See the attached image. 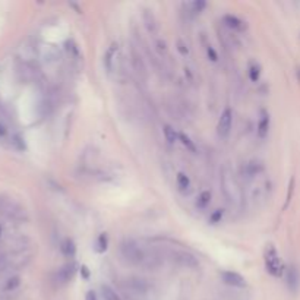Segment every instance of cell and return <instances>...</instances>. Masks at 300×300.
Listing matches in <instances>:
<instances>
[{"label":"cell","mask_w":300,"mask_h":300,"mask_svg":"<svg viewBox=\"0 0 300 300\" xmlns=\"http://www.w3.org/2000/svg\"><path fill=\"white\" fill-rule=\"evenodd\" d=\"M120 255L123 261L133 267H141L145 270H157L161 265V256L157 252L145 249L135 240H123L120 243Z\"/></svg>","instance_id":"6da1fadb"},{"label":"cell","mask_w":300,"mask_h":300,"mask_svg":"<svg viewBox=\"0 0 300 300\" xmlns=\"http://www.w3.org/2000/svg\"><path fill=\"white\" fill-rule=\"evenodd\" d=\"M221 189L224 192V196L227 198V201L236 207V208H241L243 202H244V196H243V190L240 187L239 181L236 179V176L232 173V170L224 169L221 173Z\"/></svg>","instance_id":"7a4b0ae2"},{"label":"cell","mask_w":300,"mask_h":300,"mask_svg":"<svg viewBox=\"0 0 300 300\" xmlns=\"http://www.w3.org/2000/svg\"><path fill=\"white\" fill-rule=\"evenodd\" d=\"M264 262H265V268L267 271L275 277V278H281L284 274H286V267H284V262L281 261L277 249L270 244L267 249H265V253H264Z\"/></svg>","instance_id":"3957f363"},{"label":"cell","mask_w":300,"mask_h":300,"mask_svg":"<svg viewBox=\"0 0 300 300\" xmlns=\"http://www.w3.org/2000/svg\"><path fill=\"white\" fill-rule=\"evenodd\" d=\"M0 215L10 221H24L27 218L25 210L7 196H0Z\"/></svg>","instance_id":"277c9868"},{"label":"cell","mask_w":300,"mask_h":300,"mask_svg":"<svg viewBox=\"0 0 300 300\" xmlns=\"http://www.w3.org/2000/svg\"><path fill=\"white\" fill-rule=\"evenodd\" d=\"M76 272H78V265L75 262H69V264H64L63 267H60L55 272L53 280L58 286H66L75 278Z\"/></svg>","instance_id":"5b68a950"},{"label":"cell","mask_w":300,"mask_h":300,"mask_svg":"<svg viewBox=\"0 0 300 300\" xmlns=\"http://www.w3.org/2000/svg\"><path fill=\"white\" fill-rule=\"evenodd\" d=\"M173 256V261L179 265V267H183V268H189V270H195L199 267V261L198 258L187 252V250H175L172 253Z\"/></svg>","instance_id":"8992f818"},{"label":"cell","mask_w":300,"mask_h":300,"mask_svg":"<svg viewBox=\"0 0 300 300\" xmlns=\"http://www.w3.org/2000/svg\"><path fill=\"white\" fill-rule=\"evenodd\" d=\"M19 259L21 258H19L18 253H10V252L0 253V275L9 274L12 270L19 267L21 265Z\"/></svg>","instance_id":"52a82bcc"},{"label":"cell","mask_w":300,"mask_h":300,"mask_svg":"<svg viewBox=\"0 0 300 300\" xmlns=\"http://www.w3.org/2000/svg\"><path fill=\"white\" fill-rule=\"evenodd\" d=\"M232 126H233V112L230 107H226L218 119V124H217V132L221 138H226L229 136L230 130H232Z\"/></svg>","instance_id":"ba28073f"},{"label":"cell","mask_w":300,"mask_h":300,"mask_svg":"<svg viewBox=\"0 0 300 300\" xmlns=\"http://www.w3.org/2000/svg\"><path fill=\"white\" fill-rule=\"evenodd\" d=\"M118 58H119V44L118 43H112L110 47L107 49L106 55H104V60H103L107 73H113L116 70Z\"/></svg>","instance_id":"9c48e42d"},{"label":"cell","mask_w":300,"mask_h":300,"mask_svg":"<svg viewBox=\"0 0 300 300\" xmlns=\"http://www.w3.org/2000/svg\"><path fill=\"white\" fill-rule=\"evenodd\" d=\"M220 275H221L223 283H226L227 286L238 287V289L246 287V280H244V277L240 275L239 272H235V271H223Z\"/></svg>","instance_id":"30bf717a"},{"label":"cell","mask_w":300,"mask_h":300,"mask_svg":"<svg viewBox=\"0 0 300 300\" xmlns=\"http://www.w3.org/2000/svg\"><path fill=\"white\" fill-rule=\"evenodd\" d=\"M286 280H287V286H289L290 292L296 293L298 289H299L300 277H299V271H298V268H296L295 265L286 268Z\"/></svg>","instance_id":"8fae6325"},{"label":"cell","mask_w":300,"mask_h":300,"mask_svg":"<svg viewBox=\"0 0 300 300\" xmlns=\"http://www.w3.org/2000/svg\"><path fill=\"white\" fill-rule=\"evenodd\" d=\"M127 289L136 296H144L148 292V284L141 278H130L127 280Z\"/></svg>","instance_id":"7c38bea8"},{"label":"cell","mask_w":300,"mask_h":300,"mask_svg":"<svg viewBox=\"0 0 300 300\" xmlns=\"http://www.w3.org/2000/svg\"><path fill=\"white\" fill-rule=\"evenodd\" d=\"M223 22L229 30L236 31V32H243L246 30V22L241 21L238 16H235V15H226L223 18Z\"/></svg>","instance_id":"4fadbf2b"},{"label":"cell","mask_w":300,"mask_h":300,"mask_svg":"<svg viewBox=\"0 0 300 300\" xmlns=\"http://www.w3.org/2000/svg\"><path fill=\"white\" fill-rule=\"evenodd\" d=\"M268 130H270V115L267 112H261V118H259L258 127H256L258 136L261 139H265L268 135Z\"/></svg>","instance_id":"5bb4252c"},{"label":"cell","mask_w":300,"mask_h":300,"mask_svg":"<svg viewBox=\"0 0 300 300\" xmlns=\"http://www.w3.org/2000/svg\"><path fill=\"white\" fill-rule=\"evenodd\" d=\"M142 16H144V24H145L148 32L155 34L158 31V21H157L155 15L152 13V10H145Z\"/></svg>","instance_id":"9a60e30c"},{"label":"cell","mask_w":300,"mask_h":300,"mask_svg":"<svg viewBox=\"0 0 300 300\" xmlns=\"http://www.w3.org/2000/svg\"><path fill=\"white\" fill-rule=\"evenodd\" d=\"M60 252L66 256V258H73L76 255V244L75 241L69 238L61 240L60 243Z\"/></svg>","instance_id":"2e32d148"},{"label":"cell","mask_w":300,"mask_h":300,"mask_svg":"<svg viewBox=\"0 0 300 300\" xmlns=\"http://www.w3.org/2000/svg\"><path fill=\"white\" fill-rule=\"evenodd\" d=\"M19 286H21V278L16 277V275H9V277L3 281V284H1V292H4V293H12V292H15Z\"/></svg>","instance_id":"e0dca14e"},{"label":"cell","mask_w":300,"mask_h":300,"mask_svg":"<svg viewBox=\"0 0 300 300\" xmlns=\"http://www.w3.org/2000/svg\"><path fill=\"white\" fill-rule=\"evenodd\" d=\"M243 175L246 176V178H255L256 175H259L261 172H262V166L259 164V163H255V161H252V163H247L244 167H243Z\"/></svg>","instance_id":"ac0fdd59"},{"label":"cell","mask_w":300,"mask_h":300,"mask_svg":"<svg viewBox=\"0 0 300 300\" xmlns=\"http://www.w3.org/2000/svg\"><path fill=\"white\" fill-rule=\"evenodd\" d=\"M211 199H212L211 190H202V192L198 195V198H196V207H198L199 210H205V208L210 205Z\"/></svg>","instance_id":"d6986e66"},{"label":"cell","mask_w":300,"mask_h":300,"mask_svg":"<svg viewBox=\"0 0 300 300\" xmlns=\"http://www.w3.org/2000/svg\"><path fill=\"white\" fill-rule=\"evenodd\" d=\"M163 133H164V138H166V141H167L169 145H175V144L179 141V133H178L170 124H166V126H164Z\"/></svg>","instance_id":"ffe728a7"},{"label":"cell","mask_w":300,"mask_h":300,"mask_svg":"<svg viewBox=\"0 0 300 300\" xmlns=\"http://www.w3.org/2000/svg\"><path fill=\"white\" fill-rule=\"evenodd\" d=\"M207 1H202V0H195V1H189L184 4V7H187V10L193 15H198L201 12H204V9L207 7Z\"/></svg>","instance_id":"44dd1931"},{"label":"cell","mask_w":300,"mask_h":300,"mask_svg":"<svg viewBox=\"0 0 300 300\" xmlns=\"http://www.w3.org/2000/svg\"><path fill=\"white\" fill-rule=\"evenodd\" d=\"M100 292H101V298H103V300H121V298L116 293V290H113V289H112L110 286H107V284H103V286L100 287Z\"/></svg>","instance_id":"7402d4cb"},{"label":"cell","mask_w":300,"mask_h":300,"mask_svg":"<svg viewBox=\"0 0 300 300\" xmlns=\"http://www.w3.org/2000/svg\"><path fill=\"white\" fill-rule=\"evenodd\" d=\"M107 247H109V238H107L106 233H101L95 240L94 249H95L97 253H104L107 250Z\"/></svg>","instance_id":"603a6c76"},{"label":"cell","mask_w":300,"mask_h":300,"mask_svg":"<svg viewBox=\"0 0 300 300\" xmlns=\"http://www.w3.org/2000/svg\"><path fill=\"white\" fill-rule=\"evenodd\" d=\"M176 184H178V189H179L181 193H186L190 189V179L187 178V175L179 173L178 178H176Z\"/></svg>","instance_id":"cb8c5ba5"},{"label":"cell","mask_w":300,"mask_h":300,"mask_svg":"<svg viewBox=\"0 0 300 300\" xmlns=\"http://www.w3.org/2000/svg\"><path fill=\"white\" fill-rule=\"evenodd\" d=\"M247 75L252 82H258L261 78V66L256 61H252L247 67Z\"/></svg>","instance_id":"d4e9b609"},{"label":"cell","mask_w":300,"mask_h":300,"mask_svg":"<svg viewBox=\"0 0 300 300\" xmlns=\"http://www.w3.org/2000/svg\"><path fill=\"white\" fill-rule=\"evenodd\" d=\"M179 141L183 144V147H186V150H189L190 152H196V145L195 142L184 133H179Z\"/></svg>","instance_id":"484cf974"},{"label":"cell","mask_w":300,"mask_h":300,"mask_svg":"<svg viewBox=\"0 0 300 300\" xmlns=\"http://www.w3.org/2000/svg\"><path fill=\"white\" fill-rule=\"evenodd\" d=\"M223 217H224V210H223V208H218V210H215V211L211 212V215H210V223H211V224H218V223H221Z\"/></svg>","instance_id":"4316f807"},{"label":"cell","mask_w":300,"mask_h":300,"mask_svg":"<svg viewBox=\"0 0 300 300\" xmlns=\"http://www.w3.org/2000/svg\"><path fill=\"white\" fill-rule=\"evenodd\" d=\"M132 58H133V64H135V67H136V72L145 75V66H144V63H142L141 58L135 53V50H132Z\"/></svg>","instance_id":"83f0119b"},{"label":"cell","mask_w":300,"mask_h":300,"mask_svg":"<svg viewBox=\"0 0 300 300\" xmlns=\"http://www.w3.org/2000/svg\"><path fill=\"white\" fill-rule=\"evenodd\" d=\"M155 49H157V52L160 53V55H166L167 53V43L164 41V40H157V43H155Z\"/></svg>","instance_id":"f1b7e54d"},{"label":"cell","mask_w":300,"mask_h":300,"mask_svg":"<svg viewBox=\"0 0 300 300\" xmlns=\"http://www.w3.org/2000/svg\"><path fill=\"white\" fill-rule=\"evenodd\" d=\"M207 56H208V59L211 60V61H217L218 60V55H217V52H215V49L212 46L207 47Z\"/></svg>","instance_id":"f546056e"},{"label":"cell","mask_w":300,"mask_h":300,"mask_svg":"<svg viewBox=\"0 0 300 300\" xmlns=\"http://www.w3.org/2000/svg\"><path fill=\"white\" fill-rule=\"evenodd\" d=\"M178 52H179L181 56H187L189 55V49H187V46L183 41H178Z\"/></svg>","instance_id":"4dcf8cb0"},{"label":"cell","mask_w":300,"mask_h":300,"mask_svg":"<svg viewBox=\"0 0 300 300\" xmlns=\"http://www.w3.org/2000/svg\"><path fill=\"white\" fill-rule=\"evenodd\" d=\"M9 136V129H7V126L3 123V121H0V139H4V138H7Z\"/></svg>","instance_id":"1f68e13d"},{"label":"cell","mask_w":300,"mask_h":300,"mask_svg":"<svg viewBox=\"0 0 300 300\" xmlns=\"http://www.w3.org/2000/svg\"><path fill=\"white\" fill-rule=\"evenodd\" d=\"M85 300H98V298H97V295H95L92 290H90V292L85 295Z\"/></svg>","instance_id":"d6a6232c"},{"label":"cell","mask_w":300,"mask_h":300,"mask_svg":"<svg viewBox=\"0 0 300 300\" xmlns=\"http://www.w3.org/2000/svg\"><path fill=\"white\" fill-rule=\"evenodd\" d=\"M292 193H293V180L290 181V186H289V195H287V202H286V207L289 205V202H290V196H292Z\"/></svg>","instance_id":"836d02e7"},{"label":"cell","mask_w":300,"mask_h":300,"mask_svg":"<svg viewBox=\"0 0 300 300\" xmlns=\"http://www.w3.org/2000/svg\"><path fill=\"white\" fill-rule=\"evenodd\" d=\"M81 271H82V274H84V277H85V278H88V277H90L88 268H87L85 265H82V267H81Z\"/></svg>","instance_id":"e575fe53"},{"label":"cell","mask_w":300,"mask_h":300,"mask_svg":"<svg viewBox=\"0 0 300 300\" xmlns=\"http://www.w3.org/2000/svg\"><path fill=\"white\" fill-rule=\"evenodd\" d=\"M298 78H299V81H300V69L298 70Z\"/></svg>","instance_id":"d590c367"}]
</instances>
